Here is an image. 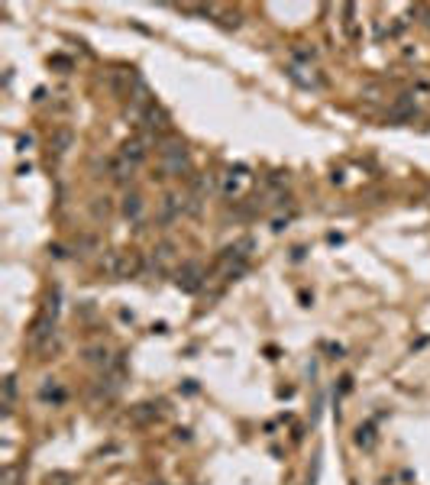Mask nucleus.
<instances>
[{
  "label": "nucleus",
  "mask_w": 430,
  "mask_h": 485,
  "mask_svg": "<svg viewBox=\"0 0 430 485\" xmlns=\"http://www.w3.org/2000/svg\"><path fill=\"white\" fill-rule=\"evenodd\" d=\"M156 152H158V162H162V178H168V175H185V172H191L188 149H185V143H181V139L165 136L162 143H156Z\"/></svg>",
  "instance_id": "nucleus-1"
},
{
  "label": "nucleus",
  "mask_w": 430,
  "mask_h": 485,
  "mask_svg": "<svg viewBox=\"0 0 430 485\" xmlns=\"http://www.w3.org/2000/svg\"><path fill=\"white\" fill-rule=\"evenodd\" d=\"M249 181H252V175H249V169H246V165H233V169L223 172L217 185H221V194H223V198H233V200H236L243 191L249 188Z\"/></svg>",
  "instance_id": "nucleus-2"
},
{
  "label": "nucleus",
  "mask_w": 430,
  "mask_h": 485,
  "mask_svg": "<svg viewBox=\"0 0 430 485\" xmlns=\"http://www.w3.org/2000/svg\"><path fill=\"white\" fill-rule=\"evenodd\" d=\"M285 74H288V81H294L298 87H305V91H320L324 87V78L311 68V65H298L291 62L288 68H285Z\"/></svg>",
  "instance_id": "nucleus-3"
},
{
  "label": "nucleus",
  "mask_w": 430,
  "mask_h": 485,
  "mask_svg": "<svg viewBox=\"0 0 430 485\" xmlns=\"http://www.w3.org/2000/svg\"><path fill=\"white\" fill-rule=\"evenodd\" d=\"M149 143L152 139H146V136H130V139H123V146H120V156L136 169V165H143L146 162V156H149Z\"/></svg>",
  "instance_id": "nucleus-4"
},
{
  "label": "nucleus",
  "mask_w": 430,
  "mask_h": 485,
  "mask_svg": "<svg viewBox=\"0 0 430 485\" xmlns=\"http://www.w3.org/2000/svg\"><path fill=\"white\" fill-rule=\"evenodd\" d=\"M185 214V200H181V194H165V198L158 200V214L156 220L162 223V227H168V223H175Z\"/></svg>",
  "instance_id": "nucleus-5"
},
{
  "label": "nucleus",
  "mask_w": 430,
  "mask_h": 485,
  "mask_svg": "<svg viewBox=\"0 0 430 485\" xmlns=\"http://www.w3.org/2000/svg\"><path fill=\"white\" fill-rule=\"evenodd\" d=\"M120 211L130 223H143V214H146V200L139 191H126L123 194V204H120Z\"/></svg>",
  "instance_id": "nucleus-6"
},
{
  "label": "nucleus",
  "mask_w": 430,
  "mask_h": 485,
  "mask_svg": "<svg viewBox=\"0 0 430 485\" xmlns=\"http://www.w3.org/2000/svg\"><path fill=\"white\" fill-rule=\"evenodd\" d=\"M204 285V269L194 262L181 265L178 269V288H185V291H198V288Z\"/></svg>",
  "instance_id": "nucleus-7"
},
{
  "label": "nucleus",
  "mask_w": 430,
  "mask_h": 485,
  "mask_svg": "<svg viewBox=\"0 0 430 485\" xmlns=\"http://www.w3.org/2000/svg\"><path fill=\"white\" fill-rule=\"evenodd\" d=\"M414 116H418V104H414L408 94H401L398 101L389 107V120H395V123H401V120H414Z\"/></svg>",
  "instance_id": "nucleus-8"
},
{
  "label": "nucleus",
  "mask_w": 430,
  "mask_h": 485,
  "mask_svg": "<svg viewBox=\"0 0 430 485\" xmlns=\"http://www.w3.org/2000/svg\"><path fill=\"white\" fill-rule=\"evenodd\" d=\"M107 169H110V178H114L116 185H126V181L133 178V165H130V162H126L120 152H116V156L107 162Z\"/></svg>",
  "instance_id": "nucleus-9"
},
{
  "label": "nucleus",
  "mask_w": 430,
  "mask_h": 485,
  "mask_svg": "<svg viewBox=\"0 0 430 485\" xmlns=\"http://www.w3.org/2000/svg\"><path fill=\"white\" fill-rule=\"evenodd\" d=\"M72 143H74V133L68 127L55 130V136L49 139V152H52V156H65V152L72 149Z\"/></svg>",
  "instance_id": "nucleus-10"
},
{
  "label": "nucleus",
  "mask_w": 430,
  "mask_h": 485,
  "mask_svg": "<svg viewBox=\"0 0 430 485\" xmlns=\"http://www.w3.org/2000/svg\"><path fill=\"white\" fill-rule=\"evenodd\" d=\"M405 94H408L414 104H418V101H430V78H427V74H418V78H414V85H411Z\"/></svg>",
  "instance_id": "nucleus-11"
},
{
  "label": "nucleus",
  "mask_w": 430,
  "mask_h": 485,
  "mask_svg": "<svg viewBox=\"0 0 430 485\" xmlns=\"http://www.w3.org/2000/svg\"><path fill=\"white\" fill-rule=\"evenodd\" d=\"M13 401H17V379L7 375V379H3V414L13 411Z\"/></svg>",
  "instance_id": "nucleus-12"
},
{
  "label": "nucleus",
  "mask_w": 430,
  "mask_h": 485,
  "mask_svg": "<svg viewBox=\"0 0 430 485\" xmlns=\"http://www.w3.org/2000/svg\"><path fill=\"white\" fill-rule=\"evenodd\" d=\"M39 398H42V401H49V398H52L55 404H59V401H65V391L59 389V382H55V379H49V382H45V385H42V389H39Z\"/></svg>",
  "instance_id": "nucleus-13"
},
{
  "label": "nucleus",
  "mask_w": 430,
  "mask_h": 485,
  "mask_svg": "<svg viewBox=\"0 0 430 485\" xmlns=\"http://www.w3.org/2000/svg\"><path fill=\"white\" fill-rule=\"evenodd\" d=\"M210 185H214V178H210V175H191V191H194V194H207L210 191Z\"/></svg>",
  "instance_id": "nucleus-14"
},
{
  "label": "nucleus",
  "mask_w": 430,
  "mask_h": 485,
  "mask_svg": "<svg viewBox=\"0 0 430 485\" xmlns=\"http://www.w3.org/2000/svg\"><path fill=\"white\" fill-rule=\"evenodd\" d=\"M23 482V466H7L3 469V485H20Z\"/></svg>",
  "instance_id": "nucleus-15"
},
{
  "label": "nucleus",
  "mask_w": 430,
  "mask_h": 485,
  "mask_svg": "<svg viewBox=\"0 0 430 485\" xmlns=\"http://www.w3.org/2000/svg\"><path fill=\"white\" fill-rule=\"evenodd\" d=\"M88 362H97V366H107V349H88Z\"/></svg>",
  "instance_id": "nucleus-16"
},
{
  "label": "nucleus",
  "mask_w": 430,
  "mask_h": 485,
  "mask_svg": "<svg viewBox=\"0 0 430 485\" xmlns=\"http://www.w3.org/2000/svg\"><path fill=\"white\" fill-rule=\"evenodd\" d=\"M356 443H359V446H372V427H359Z\"/></svg>",
  "instance_id": "nucleus-17"
},
{
  "label": "nucleus",
  "mask_w": 430,
  "mask_h": 485,
  "mask_svg": "<svg viewBox=\"0 0 430 485\" xmlns=\"http://www.w3.org/2000/svg\"><path fill=\"white\" fill-rule=\"evenodd\" d=\"M49 65H55V68H72V62H68L65 55H52V59H49Z\"/></svg>",
  "instance_id": "nucleus-18"
},
{
  "label": "nucleus",
  "mask_w": 430,
  "mask_h": 485,
  "mask_svg": "<svg viewBox=\"0 0 430 485\" xmlns=\"http://www.w3.org/2000/svg\"><path fill=\"white\" fill-rule=\"evenodd\" d=\"M17 146H20V152H26V149L32 146V136H20V143H17Z\"/></svg>",
  "instance_id": "nucleus-19"
},
{
  "label": "nucleus",
  "mask_w": 430,
  "mask_h": 485,
  "mask_svg": "<svg viewBox=\"0 0 430 485\" xmlns=\"http://www.w3.org/2000/svg\"><path fill=\"white\" fill-rule=\"evenodd\" d=\"M420 17H427V20H424V26L430 30V7H420Z\"/></svg>",
  "instance_id": "nucleus-20"
}]
</instances>
